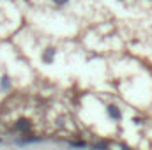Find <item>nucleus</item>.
<instances>
[{
    "label": "nucleus",
    "mask_w": 152,
    "mask_h": 150,
    "mask_svg": "<svg viewBox=\"0 0 152 150\" xmlns=\"http://www.w3.org/2000/svg\"><path fill=\"white\" fill-rule=\"evenodd\" d=\"M108 113H110L113 118H117V120L120 118V111H118V108H117V106H108Z\"/></svg>",
    "instance_id": "1"
},
{
    "label": "nucleus",
    "mask_w": 152,
    "mask_h": 150,
    "mask_svg": "<svg viewBox=\"0 0 152 150\" xmlns=\"http://www.w3.org/2000/svg\"><path fill=\"white\" fill-rule=\"evenodd\" d=\"M53 53H55V51H53L51 48H50V50H46V53H44V60H46V62H50V60H51V57H53Z\"/></svg>",
    "instance_id": "2"
},
{
    "label": "nucleus",
    "mask_w": 152,
    "mask_h": 150,
    "mask_svg": "<svg viewBox=\"0 0 152 150\" xmlns=\"http://www.w3.org/2000/svg\"><path fill=\"white\" fill-rule=\"evenodd\" d=\"M28 127V122L27 120H20L18 122V129H27Z\"/></svg>",
    "instance_id": "3"
},
{
    "label": "nucleus",
    "mask_w": 152,
    "mask_h": 150,
    "mask_svg": "<svg viewBox=\"0 0 152 150\" xmlns=\"http://www.w3.org/2000/svg\"><path fill=\"white\" fill-rule=\"evenodd\" d=\"M73 145H75V147H85V143H83V141H75Z\"/></svg>",
    "instance_id": "4"
},
{
    "label": "nucleus",
    "mask_w": 152,
    "mask_h": 150,
    "mask_svg": "<svg viewBox=\"0 0 152 150\" xmlns=\"http://www.w3.org/2000/svg\"><path fill=\"white\" fill-rule=\"evenodd\" d=\"M66 2H67V0H55V4H60V5H64Z\"/></svg>",
    "instance_id": "5"
}]
</instances>
